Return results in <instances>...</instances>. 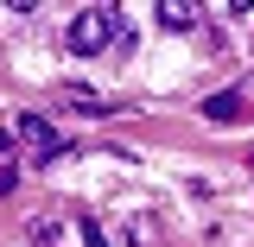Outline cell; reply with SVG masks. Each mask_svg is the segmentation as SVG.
Returning a JSON list of instances; mask_svg holds the SVG:
<instances>
[{
	"label": "cell",
	"mask_w": 254,
	"mask_h": 247,
	"mask_svg": "<svg viewBox=\"0 0 254 247\" xmlns=\"http://www.w3.org/2000/svg\"><path fill=\"white\" fill-rule=\"evenodd\" d=\"M153 13H159L165 32H190V26H197V6H185V0H159Z\"/></svg>",
	"instance_id": "3"
},
{
	"label": "cell",
	"mask_w": 254,
	"mask_h": 247,
	"mask_svg": "<svg viewBox=\"0 0 254 247\" xmlns=\"http://www.w3.org/2000/svg\"><path fill=\"white\" fill-rule=\"evenodd\" d=\"M203 114H210V121H235V114H242V95H210Z\"/></svg>",
	"instance_id": "4"
},
{
	"label": "cell",
	"mask_w": 254,
	"mask_h": 247,
	"mask_svg": "<svg viewBox=\"0 0 254 247\" xmlns=\"http://www.w3.org/2000/svg\"><path fill=\"white\" fill-rule=\"evenodd\" d=\"M83 247H108V241H102V228H95L89 216H83Z\"/></svg>",
	"instance_id": "5"
},
{
	"label": "cell",
	"mask_w": 254,
	"mask_h": 247,
	"mask_svg": "<svg viewBox=\"0 0 254 247\" xmlns=\"http://www.w3.org/2000/svg\"><path fill=\"white\" fill-rule=\"evenodd\" d=\"M6 146H13V140H6V133H0V152H6Z\"/></svg>",
	"instance_id": "6"
},
{
	"label": "cell",
	"mask_w": 254,
	"mask_h": 247,
	"mask_svg": "<svg viewBox=\"0 0 254 247\" xmlns=\"http://www.w3.org/2000/svg\"><path fill=\"white\" fill-rule=\"evenodd\" d=\"M13 133H19L26 146H38V152H64V146H58V127L45 121V114H19V127H13Z\"/></svg>",
	"instance_id": "2"
},
{
	"label": "cell",
	"mask_w": 254,
	"mask_h": 247,
	"mask_svg": "<svg viewBox=\"0 0 254 247\" xmlns=\"http://www.w3.org/2000/svg\"><path fill=\"white\" fill-rule=\"evenodd\" d=\"M115 26H121V6H83V13L70 19V51H76V57H95Z\"/></svg>",
	"instance_id": "1"
}]
</instances>
